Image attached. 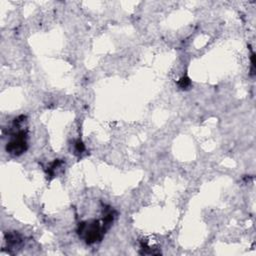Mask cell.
Listing matches in <instances>:
<instances>
[{
	"label": "cell",
	"instance_id": "cell-1",
	"mask_svg": "<svg viewBox=\"0 0 256 256\" xmlns=\"http://www.w3.org/2000/svg\"><path fill=\"white\" fill-rule=\"evenodd\" d=\"M115 217V213L112 209H109L103 219L90 220L81 222L79 224L77 232L80 237H82L87 244H93L102 239L105 231L110 227Z\"/></svg>",
	"mask_w": 256,
	"mask_h": 256
},
{
	"label": "cell",
	"instance_id": "cell-2",
	"mask_svg": "<svg viewBox=\"0 0 256 256\" xmlns=\"http://www.w3.org/2000/svg\"><path fill=\"white\" fill-rule=\"evenodd\" d=\"M26 122L25 116H19L14 120L13 125L17 127V131L12 133V137L6 145V151L14 156L21 155L27 149V131L22 125Z\"/></svg>",
	"mask_w": 256,
	"mask_h": 256
},
{
	"label": "cell",
	"instance_id": "cell-3",
	"mask_svg": "<svg viewBox=\"0 0 256 256\" xmlns=\"http://www.w3.org/2000/svg\"><path fill=\"white\" fill-rule=\"evenodd\" d=\"M191 84V81H190V79L186 76L182 77L180 80H179V82H178V85L181 89H187Z\"/></svg>",
	"mask_w": 256,
	"mask_h": 256
},
{
	"label": "cell",
	"instance_id": "cell-4",
	"mask_svg": "<svg viewBox=\"0 0 256 256\" xmlns=\"http://www.w3.org/2000/svg\"><path fill=\"white\" fill-rule=\"evenodd\" d=\"M84 150H85V146H84V144L82 143V141L77 140L75 143V153L80 154V153H82Z\"/></svg>",
	"mask_w": 256,
	"mask_h": 256
}]
</instances>
